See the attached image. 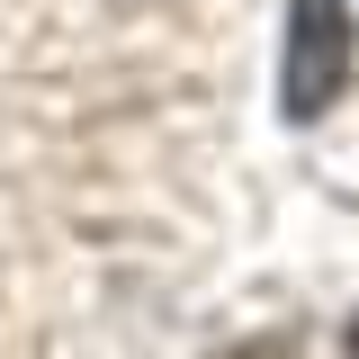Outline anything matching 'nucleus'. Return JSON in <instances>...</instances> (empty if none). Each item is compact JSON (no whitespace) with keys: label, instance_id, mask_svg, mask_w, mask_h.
<instances>
[{"label":"nucleus","instance_id":"1","mask_svg":"<svg viewBox=\"0 0 359 359\" xmlns=\"http://www.w3.org/2000/svg\"><path fill=\"white\" fill-rule=\"evenodd\" d=\"M351 81V0H287V63H278V108L306 126Z\"/></svg>","mask_w":359,"mask_h":359},{"label":"nucleus","instance_id":"2","mask_svg":"<svg viewBox=\"0 0 359 359\" xmlns=\"http://www.w3.org/2000/svg\"><path fill=\"white\" fill-rule=\"evenodd\" d=\"M224 359H297L287 341H243V351H224Z\"/></svg>","mask_w":359,"mask_h":359},{"label":"nucleus","instance_id":"3","mask_svg":"<svg viewBox=\"0 0 359 359\" xmlns=\"http://www.w3.org/2000/svg\"><path fill=\"white\" fill-rule=\"evenodd\" d=\"M341 359H359V314H351V332H341Z\"/></svg>","mask_w":359,"mask_h":359}]
</instances>
